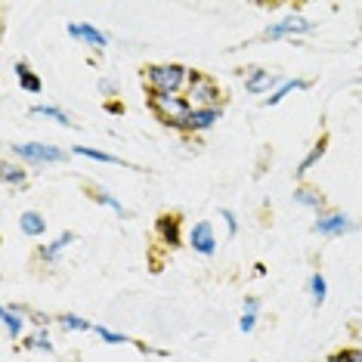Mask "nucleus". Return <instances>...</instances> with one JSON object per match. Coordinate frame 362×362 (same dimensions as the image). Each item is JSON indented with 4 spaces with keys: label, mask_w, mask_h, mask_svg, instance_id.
<instances>
[{
    "label": "nucleus",
    "mask_w": 362,
    "mask_h": 362,
    "mask_svg": "<svg viewBox=\"0 0 362 362\" xmlns=\"http://www.w3.org/2000/svg\"><path fill=\"white\" fill-rule=\"evenodd\" d=\"M300 90H310V81H303V78H288L282 81V84L276 87V93H269V96H263V105H279L285 100V96H291V93H300Z\"/></svg>",
    "instance_id": "obj_14"
},
{
    "label": "nucleus",
    "mask_w": 362,
    "mask_h": 362,
    "mask_svg": "<svg viewBox=\"0 0 362 362\" xmlns=\"http://www.w3.org/2000/svg\"><path fill=\"white\" fill-rule=\"evenodd\" d=\"M155 235L164 248H180L183 245V220L177 214H161L158 223H155Z\"/></svg>",
    "instance_id": "obj_9"
},
{
    "label": "nucleus",
    "mask_w": 362,
    "mask_h": 362,
    "mask_svg": "<svg viewBox=\"0 0 362 362\" xmlns=\"http://www.w3.org/2000/svg\"><path fill=\"white\" fill-rule=\"evenodd\" d=\"M16 78H19V84H22V90H25V93H40V90H44V81L37 78V71L31 69V65L22 59V62H16Z\"/></svg>",
    "instance_id": "obj_17"
},
{
    "label": "nucleus",
    "mask_w": 362,
    "mask_h": 362,
    "mask_svg": "<svg viewBox=\"0 0 362 362\" xmlns=\"http://www.w3.org/2000/svg\"><path fill=\"white\" fill-rule=\"evenodd\" d=\"M325 149H328V139L322 136V139H319V143L316 146H313V149L307 152V155H303V158H300V164H298V170H294V174H298V177H303V174H310V170L313 168H316V164L319 161H322V155H325Z\"/></svg>",
    "instance_id": "obj_18"
},
{
    "label": "nucleus",
    "mask_w": 362,
    "mask_h": 362,
    "mask_svg": "<svg viewBox=\"0 0 362 362\" xmlns=\"http://www.w3.org/2000/svg\"><path fill=\"white\" fill-rule=\"evenodd\" d=\"M189 248L195 254H202V257H214V251H217V233H214V226L208 220H199V223L189 229Z\"/></svg>",
    "instance_id": "obj_8"
},
{
    "label": "nucleus",
    "mask_w": 362,
    "mask_h": 362,
    "mask_svg": "<svg viewBox=\"0 0 362 362\" xmlns=\"http://www.w3.org/2000/svg\"><path fill=\"white\" fill-rule=\"evenodd\" d=\"M19 229H22V235H28V238H40L47 233V217L40 211H22L19 214Z\"/></svg>",
    "instance_id": "obj_15"
},
{
    "label": "nucleus",
    "mask_w": 362,
    "mask_h": 362,
    "mask_svg": "<svg viewBox=\"0 0 362 362\" xmlns=\"http://www.w3.org/2000/svg\"><path fill=\"white\" fill-rule=\"evenodd\" d=\"M149 109L155 112V118L161 121L164 127L170 130H186V121H189V105L186 96L180 93H149Z\"/></svg>",
    "instance_id": "obj_2"
},
{
    "label": "nucleus",
    "mask_w": 362,
    "mask_h": 362,
    "mask_svg": "<svg viewBox=\"0 0 362 362\" xmlns=\"http://www.w3.org/2000/svg\"><path fill=\"white\" fill-rule=\"evenodd\" d=\"M245 310H248V313H260V300L257 298H245Z\"/></svg>",
    "instance_id": "obj_30"
},
{
    "label": "nucleus",
    "mask_w": 362,
    "mask_h": 362,
    "mask_svg": "<svg viewBox=\"0 0 362 362\" xmlns=\"http://www.w3.org/2000/svg\"><path fill=\"white\" fill-rule=\"evenodd\" d=\"M356 229V220L344 211H322L313 223V233L325 235V238H341V235H350Z\"/></svg>",
    "instance_id": "obj_6"
},
{
    "label": "nucleus",
    "mask_w": 362,
    "mask_h": 362,
    "mask_svg": "<svg viewBox=\"0 0 362 362\" xmlns=\"http://www.w3.org/2000/svg\"><path fill=\"white\" fill-rule=\"evenodd\" d=\"M69 245H75V233H62V235H56L50 245H44V248L37 251V257L44 260V263H56L62 257V251L69 248Z\"/></svg>",
    "instance_id": "obj_16"
},
{
    "label": "nucleus",
    "mask_w": 362,
    "mask_h": 362,
    "mask_svg": "<svg viewBox=\"0 0 362 362\" xmlns=\"http://www.w3.org/2000/svg\"><path fill=\"white\" fill-rule=\"evenodd\" d=\"M10 149L22 164H59V161H65V152L59 146H50V143H13Z\"/></svg>",
    "instance_id": "obj_5"
},
{
    "label": "nucleus",
    "mask_w": 362,
    "mask_h": 362,
    "mask_svg": "<svg viewBox=\"0 0 362 362\" xmlns=\"http://www.w3.org/2000/svg\"><path fill=\"white\" fill-rule=\"evenodd\" d=\"M22 347L37 350V353H53V341H50V334H47V328H35V332H28L22 337Z\"/></svg>",
    "instance_id": "obj_19"
},
{
    "label": "nucleus",
    "mask_w": 362,
    "mask_h": 362,
    "mask_svg": "<svg viewBox=\"0 0 362 362\" xmlns=\"http://www.w3.org/2000/svg\"><path fill=\"white\" fill-rule=\"evenodd\" d=\"M93 332H96V337H100V341H105V344H130L127 334L112 332V328H105V325H93Z\"/></svg>",
    "instance_id": "obj_26"
},
{
    "label": "nucleus",
    "mask_w": 362,
    "mask_h": 362,
    "mask_svg": "<svg viewBox=\"0 0 362 362\" xmlns=\"http://www.w3.org/2000/svg\"><path fill=\"white\" fill-rule=\"evenodd\" d=\"M192 78V69L180 62H161V65H149L143 71V81L149 87V93H183Z\"/></svg>",
    "instance_id": "obj_1"
},
{
    "label": "nucleus",
    "mask_w": 362,
    "mask_h": 362,
    "mask_svg": "<svg viewBox=\"0 0 362 362\" xmlns=\"http://www.w3.org/2000/svg\"><path fill=\"white\" fill-rule=\"evenodd\" d=\"M313 31H316V22L313 19H307V16H300V13H288L279 22H273V25H267L263 37L267 40H285V37L313 35Z\"/></svg>",
    "instance_id": "obj_4"
},
{
    "label": "nucleus",
    "mask_w": 362,
    "mask_h": 362,
    "mask_svg": "<svg viewBox=\"0 0 362 362\" xmlns=\"http://www.w3.org/2000/svg\"><path fill=\"white\" fill-rule=\"evenodd\" d=\"M75 155H81V158H90V161H100V164H121V158H115V155L103 152V149H90V146H75L71 149Z\"/></svg>",
    "instance_id": "obj_24"
},
{
    "label": "nucleus",
    "mask_w": 362,
    "mask_h": 362,
    "mask_svg": "<svg viewBox=\"0 0 362 362\" xmlns=\"http://www.w3.org/2000/svg\"><path fill=\"white\" fill-rule=\"evenodd\" d=\"M93 199H96V204H103V208L115 211L118 217H127V208H124V204H121L118 199H115L112 192H105V189H93Z\"/></svg>",
    "instance_id": "obj_25"
},
{
    "label": "nucleus",
    "mask_w": 362,
    "mask_h": 362,
    "mask_svg": "<svg viewBox=\"0 0 362 362\" xmlns=\"http://www.w3.org/2000/svg\"><path fill=\"white\" fill-rule=\"evenodd\" d=\"M325 362H362V350L359 347H347V350H334Z\"/></svg>",
    "instance_id": "obj_27"
},
{
    "label": "nucleus",
    "mask_w": 362,
    "mask_h": 362,
    "mask_svg": "<svg viewBox=\"0 0 362 362\" xmlns=\"http://www.w3.org/2000/svg\"><path fill=\"white\" fill-rule=\"evenodd\" d=\"M186 100L192 109H223V93H220V84L211 75H202V71H192L186 87Z\"/></svg>",
    "instance_id": "obj_3"
},
{
    "label": "nucleus",
    "mask_w": 362,
    "mask_h": 362,
    "mask_svg": "<svg viewBox=\"0 0 362 362\" xmlns=\"http://www.w3.org/2000/svg\"><path fill=\"white\" fill-rule=\"evenodd\" d=\"M282 84V78L276 75V71H267V69H251L248 78H245V90H248L251 96H263V93H276V87Z\"/></svg>",
    "instance_id": "obj_10"
},
{
    "label": "nucleus",
    "mask_w": 362,
    "mask_h": 362,
    "mask_svg": "<svg viewBox=\"0 0 362 362\" xmlns=\"http://www.w3.org/2000/svg\"><path fill=\"white\" fill-rule=\"evenodd\" d=\"M31 115H37V118H47V121H56L59 127H71V118L59 109V105H35Z\"/></svg>",
    "instance_id": "obj_21"
},
{
    "label": "nucleus",
    "mask_w": 362,
    "mask_h": 362,
    "mask_svg": "<svg viewBox=\"0 0 362 362\" xmlns=\"http://www.w3.org/2000/svg\"><path fill=\"white\" fill-rule=\"evenodd\" d=\"M359 350H362V347H359Z\"/></svg>",
    "instance_id": "obj_31"
},
{
    "label": "nucleus",
    "mask_w": 362,
    "mask_h": 362,
    "mask_svg": "<svg viewBox=\"0 0 362 362\" xmlns=\"http://www.w3.org/2000/svg\"><path fill=\"white\" fill-rule=\"evenodd\" d=\"M65 31H69L71 40H84V44L93 47V50H105V47H109V37H105L96 25H90V22H69Z\"/></svg>",
    "instance_id": "obj_11"
},
{
    "label": "nucleus",
    "mask_w": 362,
    "mask_h": 362,
    "mask_svg": "<svg viewBox=\"0 0 362 362\" xmlns=\"http://www.w3.org/2000/svg\"><path fill=\"white\" fill-rule=\"evenodd\" d=\"M257 319H260V313H248V310H242V319H238V328H242L245 334H251L254 328H257Z\"/></svg>",
    "instance_id": "obj_28"
},
{
    "label": "nucleus",
    "mask_w": 362,
    "mask_h": 362,
    "mask_svg": "<svg viewBox=\"0 0 362 362\" xmlns=\"http://www.w3.org/2000/svg\"><path fill=\"white\" fill-rule=\"evenodd\" d=\"M220 118H223V109H192L183 134H208Z\"/></svg>",
    "instance_id": "obj_12"
},
{
    "label": "nucleus",
    "mask_w": 362,
    "mask_h": 362,
    "mask_svg": "<svg viewBox=\"0 0 362 362\" xmlns=\"http://www.w3.org/2000/svg\"><path fill=\"white\" fill-rule=\"evenodd\" d=\"M294 204H300V208H307V211L322 214L325 211V195L319 192L316 186H298V189H294Z\"/></svg>",
    "instance_id": "obj_13"
},
{
    "label": "nucleus",
    "mask_w": 362,
    "mask_h": 362,
    "mask_svg": "<svg viewBox=\"0 0 362 362\" xmlns=\"http://www.w3.org/2000/svg\"><path fill=\"white\" fill-rule=\"evenodd\" d=\"M28 316H31V310L28 307H19V303H6L4 310H0V322H4V332L10 341H22L28 332Z\"/></svg>",
    "instance_id": "obj_7"
},
{
    "label": "nucleus",
    "mask_w": 362,
    "mask_h": 362,
    "mask_svg": "<svg viewBox=\"0 0 362 362\" xmlns=\"http://www.w3.org/2000/svg\"><path fill=\"white\" fill-rule=\"evenodd\" d=\"M328 298V282H325V276L322 273H313L310 276V300H313V307H322Z\"/></svg>",
    "instance_id": "obj_22"
},
{
    "label": "nucleus",
    "mask_w": 362,
    "mask_h": 362,
    "mask_svg": "<svg viewBox=\"0 0 362 362\" xmlns=\"http://www.w3.org/2000/svg\"><path fill=\"white\" fill-rule=\"evenodd\" d=\"M220 220L226 223V233H229V235H238V217H235V211L223 208V211H220Z\"/></svg>",
    "instance_id": "obj_29"
},
{
    "label": "nucleus",
    "mask_w": 362,
    "mask_h": 362,
    "mask_svg": "<svg viewBox=\"0 0 362 362\" xmlns=\"http://www.w3.org/2000/svg\"><path fill=\"white\" fill-rule=\"evenodd\" d=\"M56 322H59V328H65V332H93V325H90L84 316H78V313H65Z\"/></svg>",
    "instance_id": "obj_23"
},
{
    "label": "nucleus",
    "mask_w": 362,
    "mask_h": 362,
    "mask_svg": "<svg viewBox=\"0 0 362 362\" xmlns=\"http://www.w3.org/2000/svg\"><path fill=\"white\" fill-rule=\"evenodd\" d=\"M0 177H4L6 186L13 189H22L28 183V170L22 168V164H13V161H4V168H0Z\"/></svg>",
    "instance_id": "obj_20"
}]
</instances>
